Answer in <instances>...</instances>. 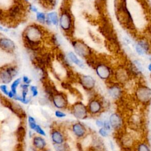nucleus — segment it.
I'll return each mask as SVG.
<instances>
[{
    "mask_svg": "<svg viewBox=\"0 0 151 151\" xmlns=\"http://www.w3.org/2000/svg\"><path fill=\"white\" fill-rule=\"evenodd\" d=\"M22 81L23 82V83L24 84H29L31 82V80L29 78V77L27 76H24L22 77Z\"/></svg>",
    "mask_w": 151,
    "mask_h": 151,
    "instance_id": "c9c22d12",
    "label": "nucleus"
},
{
    "mask_svg": "<svg viewBox=\"0 0 151 151\" xmlns=\"http://www.w3.org/2000/svg\"><path fill=\"white\" fill-rule=\"evenodd\" d=\"M9 31H10V29H9V28L5 27H4V26L0 25V31H1V32L7 33V32H8Z\"/></svg>",
    "mask_w": 151,
    "mask_h": 151,
    "instance_id": "e433bc0d",
    "label": "nucleus"
},
{
    "mask_svg": "<svg viewBox=\"0 0 151 151\" xmlns=\"http://www.w3.org/2000/svg\"><path fill=\"white\" fill-rule=\"evenodd\" d=\"M37 133H38V134H40V136H45L46 135V133L45 132V131L42 129V127L38 125V124H37V126H35L34 130Z\"/></svg>",
    "mask_w": 151,
    "mask_h": 151,
    "instance_id": "cd10ccee",
    "label": "nucleus"
},
{
    "mask_svg": "<svg viewBox=\"0 0 151 151\" xmlns=\"http://www.w3.org/2000/svg\"><path fill=\"white\" fill-rule=\"evenodd\" d=\"M15 96V94L10 90L9 91V93H8V97L9 98H10V99H14Z\"/></svg>",
    "mask_w": 151,
    "mask_h": 151,
    "instance_id": "ea45409f",
    "label": "nucleus"
},
{
    "mask_svg": "<svg viewBox=\"0 0 151 151\" xmlns=\"http://www.w3.org/2000/svg\"><path fill=\"white\" fill-rule=\"evenodd\" d=\"M103 123H104V122H103L102 120H99V119H97L96 120V126L100 128V127H103Z\"/></svg>",
    "mask_w": 151,
    "mask_h": 151,
    "instance_id": "58836bf2",
    "label": "nucleus"
},
{
    "mask_svg": "<svg viewBox=\"0 0 151 151\" xmlns=\"http://www.w3.org/2000/svg\"><path fill=\"white\" fill-rule=\"evenodd\" d=\"M71 130L74 135L78 139L83 138L87 134L85 126L81 122H76L71 125Z\"/></svg>",
    "mask_w": 151,
    "mask_h": 151,
    "instance_id": "ddd939ff",
    "label": "nucleus"
},
{
    "mask_svg": "<svg viewBox=\"0 0 151 151\" xmlns=\"http://www.w3.org/2000/svg\"><path fill=\"white\" fill-rule=\"evenodd\" d=\"M45 31L41 25L38 23L28 24L22 32V40L25 47L28 50L37 52L45 38Z\"/></svg>",
    "mask_w": 151,
    "mask_h": 151,
    "instance_id": "f257e3e1",
    "label": "nucleus"
},
{
    "mask_svg": "<svg viewBox=\"0 0 151 151\" xmlns=\"http://www.w3.org/2000/svg\"><path fill=\"white\" fill-rule=\"evenodd\" d=\"M70 42L74 51L77 56L83 58H88L90 57L92 54L91 49L84 41L73 39Z\"/></svg>",
    "mask_w": 151,
    "mask_h": 151,
    "instance_id": "7ed1b4c3",
    "label": "nucleus"
},
{
    "mask_svg": "<svg viewBox=\"0 0 151 151\" xmlns=\"http://www.w3.org/2000/svg\"><path fill=\"white\" fill-rule=\"evenodd\" d=\"M147 68H148V70L151 73V63H150V64L148 65Z\"/></svg>",
    "mask_w": 151,
    "mask_h": 151,
    "instance_id": "a19ab883",
    "label": "nucleus"
},
{
    "mask_svg": "<svg viewBox=\"0 0 151 151\" xmlns=\"http://www.w3.org/2000/svg\"><path fill=\"white\" fill-rule=\"evenodd\" d=\"M47 18V14L42 11H38L35 14V19L38 24L40 25H45Z\"/></svg>",
    "mask_w": 151,
    "mask_h": 151,
    "instance_id": "5701e85b",
    "label": "nucleus"
},
{
    "mask_svg": "<svg viewBox=\"0 0 151 151\" xmlns=\"http://www.w3.org/2000/svg\"><path fill=\"white\" fill-rule=\"evenodd\" d=\"M58 26L60 29L67 35H71L74 31V22L72 14L68 8L64 7L59 14Z\"/></svg>",
    "mask_w": 151,
    "mask_h": 151,
    "instance_id": "f03ea898",
    "label": "nucleus"
},
{
    "mask_svg": "<svg viewBox=\"0 0 151 151\" xmlns=\"http://www.w3.org/2000/svg\"><path fill=\"white\" fill-rule=\"evenodd\" d=\"M137 151H150L149 147L145 143H140L137 145Z\"/></svg>",
    "mask_w": 151,
    "mask_h": 151,
    "instance_id": "a878e982",
    "label": "nucleus"
},
{
    "mask_svg": "<svg viewBox=\"0 0 151 151\" xmlns=\"http://www.w3.org/2000/svg\"><path fill=\"white\" fill-rule=\"evenodd\" d=\"M18 70L14 65H9L0 69V81L4 84L10 83L17 75Z\"/></svg>",
    "mask_w": 151,
    "mask_h": 151,
    "instance_id": "20e7f679",
    "label": "nucleus"
},
{
    "mask_svg": "<svg viewBox=\"0 0 151 151\" xmlns=\"http://www.w3.org/2000/svg\"><path fill=\"white\" fill-rule=\"evenodd\" d=\"M47 143L41 136H34L32 138V146L37 150L41 151L45 149Z\"/></svg>",
    "mask_w": 151,
    "mask_h": 151,
    "instance_id": "f3484780",
    "label": "nucleus"
},
{
    "mask_svg": "<svg viewBox=\"0 0 151 151\" xmlns=\"http://www.w3.org/2000/svg\"><path fill=\"white\" fill-rule=\"evenodd\" d=\"M29 89L31 90V94H32V96L33 97H35L38 96V88H37V86H33V85L30 86H29Z\"/></svg>",
    "mask_w": 151,
    "mask_h": 151,
    "instance_id": "c85d7f7f",
    "label": "nucleus"
},
{
    "mask_svg": "<svg viewBox=\"0 0 151 151\" xmlns=\"http://www.w3.org/2000/svg\"><path fill=\"white\" fill-rule=\"evenodd\" d=\"M0 90L6 96H8L9 91V90H8V87L5 84L0 85Z\"/></svg>",
    "mask_w": 151,
    "mask_h": 151,
    "instance_id": "473e14b6",
    "label": "nucleus"
},
{
    "mask_svg": "<svg viewBox=\"0 0 151 151\" xmlns=\"http://www.w3.org/2000/svg\"><path fill=\"white\" fill-rule=\"evenodd\" d=\"M136 97L139 101L143 104H147L151 101V88L146 86L137 87Z\"/></svg>",
    "mask_w": 151,
    "mask_h": 151,
    "instance_id": "0eeeda50",
    "label": "nucleus"
},
{
    "mask_svg": "<svg viewBox=\"0 0 151 151\" xmlns=\"http://www.w3.org/2000/svg\"><path fill=\"white\" fill-rule=\"evenodd\" d=\"M73 115L78 120L86 119L88 115L87 106L81 101H76L71 106Z\"/></svg>",
    "mask_w": 151,
    "mask_h": 151,
    "instance_id": "39448f33",
    "label": "nucleus"
},
{
    "mask_svg": "<svg viewBox=\"0 0 151 151\" xmlns=\"http://www.w3.org/2000/svg\"><path fill=\"white\" fill-rule=\"evenodd\" d=\"M51 101L55 107L65 109L68 107V101L66 94L63 92H55L51 97Z\"/></svg>",
    "mask_w": 151,
    "mask_h": 151,
    "instance_id": "423d86ee",
    "label": "nucleus"
},
{
    "mask_svg": "<svg viewBox=\"0 0 151 151\" xmlns=\"http://www.w3.org/2000/svg\"><path fill=\"white\" fill-rule=\"evenodd\" d=\"M45 1L46 3L48 4V5H49V6H51L52 8H55L57 4H58V0H44Z\"/></svg>",
    "mask_w": 151,
    "mask_h": 151,
    "instance_id": "2f4dec72",
    "label": "nucleus"
},
{
    "mask_svg": "<svg viewBox=\"0 0 151 151\" xmlns=\"http://www.w3.org/2000/svg\"><path fill=\"white\" fill-rule=\"evenodd\" d=\"M50 38V43L56 48H59L62 44V38L58 34H52Z\"/></svg>",
    "mask_w": 151,
    "mask_h": 151,
    "instance_id": "4be33fe9",
    "label": "nucleus"
},
{
    "mask_svg": "<svg viewBox=\"0 0 151 151\" xmlns=\"http://www.w3.org/2000/svg\"><path fill=\"white\" fill-rule=\"evenodd\" d=\"M28 9L32 12V13H34V14H36L38 11V8H37V6L34 5V4H29L28 6Z\"/></svg>",
    "mask_w": 151,
    "mask_h": 151,
    "instance_id": "7c9ffc66",
    "label": "nucleus"
},
{
    "mask_svg": "<svg viewBox=\"0 0 151 151\" xmlns=\"http://www.w3.org/2000/svg\"><path fill=\"white\" fill-rule=\"evenodd\" d=\"M122 93V91L121 88L117 85L112 86L110 87L108 89L109 95L112 99H116L120 97Z\"/></svg>",
    "mask_w": 151,
    "mask_h": 151,
    "instance_id": "6ab92c4d",
    "label": "nucleus"
},
{
    "mask_svg": "<svg viewBox=\"0 0 151 151\" xmlns=\"http://www.w3.org/2000/svg\"><path fill=\"white\" fill-rule=\"evenodd\" d=\"M95 71L97 76L101 80L109 79L111 74V68L106 64L98 63L95 67Z\"/></svg>",
    "mask_w": 151,
    "mask_h": 151,
    "instance_id": "6e6552de",
    "label": "nucleus"
},
{
    "mask_svg": "<svg viewBox=\"0 0 151 151\" xmlns=\"http://www.w3.org/2000/svg\"><path fill=\"white\" fill-rule=\"evenodd\" d=\"M103 127L105 128L107 130L109 131L111 130V126L110 125V123L109 122V120H105L104 121V123H103Z\"/></svg>",
    "mask_w": 151,
    "mask_h": 151,
    "instance_id": "f704fd0d",
    "label": "nucleus"
},
{
    "mask_svg": "<svg viewBox=\"0 0 151 151\" xmlns=\"http://www.w3.org/2000/svg\"><path fill=\"white\" fill-rule=\"evenodd\" d=\"M59 23V14L55 11H51L47 13L45 24L48 26L58 27Z\"/></svg>",
    "mask_w": 151,
    "mask_h": 151,
    "instance_id": "2eb2a0df",
    "label": "nucleus"
},
{
    "mask_svg": "<svg viewBox=\"0 0 151 151\" xmlns=\"http://www.w3.org/2000/svg\"><path fill=\"white\" fill-rule=\"evenodd\" d=\"M28 124H29V126L30 129H32V130H34L35 126L37 124L36 123L35 119L33 117L29 116L28 117Z\"/></svg>",
    "mask_w": 151,
    "mask_h": 151,
    "instance_id": "bb28decb",
    "label": "nucleus"
},
{
    "mask_svg": "<svg viewBox=\"0 0 151 151\" xmlns=\"http://www.w3.org/2000/svg\"><path fill=\"white\" fill-rule=\"evenodd\" d=\"M15 151H24V147L22 145L21 143H19L17 146H16V148L15 149Z\"/></svg>",
    "mask_w": 151,
    "mask_h": 151,
    "instance_id": "4c0bfd02",
    "label": "nucleus"
},
{
    "mask_svg": "<svg viewBox=\"0 0 151 151\" xmlns=\"http://www.w3.org/2000/svg\"><path fill=\"white\" fill-rule=\"evenodd\" d=\"M51 139L53 143L63 144L65 143V138L63 132L60 129L54 128L51 131Z\"/></svg>",
    "mask_w": 151,
    "mask_h": 151,
    "instance_id": "4468645a",
    "label": "nucleus"
},
{
    "mask_svg": "<svg viewBox=\"0 0 151 151\" xmlns=\"http://www.w3.org/2000/svg\"><path fill=\"white\" fill-rule=\"evenodd\" d=\"M33 1H35V2H40V1H43L44 0H32Z\"/></svg>",
    "mask_w": 151,
    "mask_h": 151,
    "instance_id": "79ce46f5",
    "label": "nucleus"
},
{
    "mask_svg": "<svg viewBox=\"0 0 151 151\" xmlns=\"http://www.w3.org/2000/svg\"><path fill=\"white\" fill-rule=\"evenodd\" d=\"M67 56L68 60L71 61V63H74L75 65L81 68H84L85 67V64L83 61L77 57L74 52L69 51L68 52H67Z\"/></svg>",
    "mask_w": 151,
    "mask_h": 151,
    "instance_id": "a211bd4d",
    "label": "nucleus"
},
{
    "mask_svg": "<svg viewBox=\"0 0 151 151\" xmlns=\"http://www.w3.org/2000/svg\"><path fill=\"white\" fill-rule=\"evenodd\" d=\"M54 114H55V117H57L58 118H63V117H64L66 116V114L60 110H55Z\"/></svg>",
    "mask_w": 151,
    "mask_h": 151,
    "instance_id": "72a5a7b5",
    "label": "nucleus"
},
{
    "mask_svg": "<svg viewBox=\"0 0 151 151\" xmlns=\"http://www.w3.org/2000/svg\"><path fill=\"white\" fill-rule=\"evenodd\" d=\"M22 81V78H17L11 84V90L16 95L17 94V87Z\"/></svg>",
    "mask_w": 151,
    "mask_h": 151,
    "instance_id": "b1692460",
    "label": "nucleus"
},
{
    "mask_svg": "<svg viewBox=\"0 0 151 151\" xmlns=\"http://www.w3.org/2000/svg\"><path fill=\"white\" fill-rule=\"evenodd\" d=\"M23 11L24 8L22 4L19 3L16 4L9 9L8 13V18L11 20L19 19L23 14Z\"/></svg>",
    "mask_w": 151,
    "mask_h": 151,
    "instance_id": "f8f14e48",
    "label": "nucleus"
},
{
    "mask_svg": "<svg viewBox=\"0 0 151 151\" xmlns=\"http://www.w3.org/2000/svg\"><path fill=\"white\" fill-rule=\"evenodd\" d=\"M0 49L7 52L12 53L16 49V44L12 39L1 36L0 37Z\"/></svg>",
    "mask_w": 151,
    "mask_h": 151,
    "instance_id": "9d476101",
    "label": "nucleus"
},
{
    "mask_svg": "<svg viewBox=\"0 0 151 151\" xmlns=\"http://www.w3.org/2000/svg\"><path fill=\"white\" fill-rule=\"evenodd\" d=\"M53 146L55 151H66L67 150V145L64 143L63 144H55L53 143Z\"/></svg>",
    "mask_w": 151,
    "mask_h": 151,
    "instance_id": "393cba45",
    "label": "nucleus"
},
{
    "mask_svg": "<svg viewBox=\"0 0 151 151\" xmlns=\"http://www.w3.org/2000/svg\"><path fill=\"white\" fill-rule=\"evenodd\" d=\"M99 134L103 137H107L109 136V133H108V130H107L105 128H104L103 127H100L99 130Z\"/></svg>",
    "mask_w": 151,
    "mask_h": 151,
    "instance_id": "c756f323",
    "label": "nucleus"
},
{
    "mask_svg": "<svg viewBox=\"0 0 151 151\" xmlns=\"http://www.w3.org/2000/svg\"><path fill=\"white\" fill-rule=\"evenodd\" d=\"M41 151H51V150H48V149H44V150H41Z\"/></svg>",
    "mask_w": 151,
    "mask_h": 151,
    "instance_id": "37998d69",
    "label": "nucleus"
},
{
    "mask_svg": "<svg viewBox=\"0 0 151 151\" xmlns=\"http://www.w3.org/2000/svg\"><path fill=\"white\" fill-rule=\"evenodd\" d=\"M25 2H29V0H24Z\"/></svg>",
    "mask_w": 151,
    "mask_h": 151,
    "instance_id": "c03bdc74",
    "label": "nucleus"
},
{
    "mask_svg": "<svg viewBox=\"0 0 151 151\" xmlns=\"http://www.w3.org/2000/svg\"><path fill=\"white\" fill-rule=\"evenodd\" d=\"M135 50L139 55H144L147 51L146 44L144 42H138L137 44H136L135 46Z\"/></svg>",
    "mask_w": 151,
    "mask_h": 151,
    "instance_id": "412c9836",
    "label": "nucleus"
},
{
    "mask_svg": "<svg viewBox=\"0 0 151 151\" xmlns=\"http://www.w3.org/2000/svg\"><path fill=\"white\" fill-rule=\"evenodd\" d=\"M26 135V131L25 127L21 125L19 126L16 131V137L19 143H21L24 140Z\"/></svg>",
    "mask_w": 151,
    "mask_h": 151,
    "instance_id": "aec40b11",
    "label": "nucleus"
},
{
    "mask_svg": "<svg viewBox=\"0 0 151 151\" xmlns=\"http://www.w3.org/2000/svg\"><path fill=\"white\" fill-rule=\"evenodd\" d=\"M111 128L117 130L123 125V120L122 117L117 113H113L110 114L109 120Z\"/></svg>",
    "mask_w": 151,
    "mask_h": 151,
    "instance_id": "dca6fc26",
    "label": "nucleus"
},
{
    "mask_svg": "<svg viewBox=\"0 0 151 151\" xmlns=\"http://www.w3.org/2000/svg\"><path fill=\"white\" fill-rule=\"evenodd\" d=\"M78 81L82 87L87 91L93 90L96 85L95 79L90 75H81L78 77Z\"/></svg>",
    "mask_w": 151,
    "mask_h": 151,
    "instance_id": "1a4fd4ad",
    "label": "nucleus"
},
{
    "mask_svg": "<svg viewBox=\"0 0 151 151\" xmlns=\"http://www.w3.org/2000/svg\"><path fill=\"white\" fill-rule=\"evenodd\" d=\"M87 106L88 113L91 115H96L99 114L103 108L101 101L97 99L90 100Z\"/></svg>",
    "mask_w": 151,
    "mask_h": 151,
    "instance_id": "9b49d317",
    "label": "nucleus"
}]
</instances>
